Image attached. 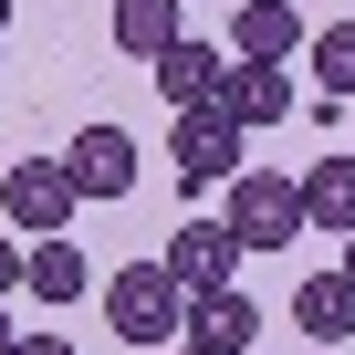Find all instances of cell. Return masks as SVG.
I'll return each instance as SVG.
<instances>
[{
	"label": "cell",
	"instance_id": "obj_1",
	"mask_svg": "<svg viewBox=\"0 0 355 355\" xmlns=\"http://www.w3.org/2000/svg\"><path fill=\"white\" fill-rule=\"evenodd\" d=\"M105 313H115V334L125 345H178V334H189V282H178L167 261H125L115 282H105Z\"/></svg>",
	"mask_w": 355,
	"mask_h": 355
},
{
	"label": "cell",
	"instance_id": "obj_2",
	"mask_svg": "<svg viewBox=\"0 0 355 355\" xmlns=\"http://www.w3.org/2000/svg\"><path fill=\"white\" fill-rule=\"evenodd\" d=\"M241 136L251 125H230L220 105H178V125H167V167H178V189H230L241 178Z\"/></svg>",
	"mask_w": 355,
	"mask_h": 355
},
{
	"label": "cell",
	"instance_id": "obj_3",
	"mask_svg": "<svg viewBox=\"0 0 355 355\" xmlns=\"http://www.w3.org/2000/svg\"><path fill=\"white\" fill-rule=\"evenodd\" d=\"M230 230H241V251H282V241H303L313 220H303V178H282V167H241L230 178Z\"/></svg>",
	"mask_w": 355,
	"mask_h": 355
},
{
	"label": "cell",
	"instance_id": "obj_4",
	"mask_svg": "<svg viewBox=\"0 0 355 355\" xmlns=\"http://www.w3.org/2000/svg\"><path fill=\"white\" fill-rule=\"evenodd\" d=\"M73 209H84V189H73L63 157H21V167H0V220H11L21 241H53Z\"/></svg>",
	"mask_w": 355,
	"mask_h": 355
},
{
	"label": "cell",
	"instance_id": "obj_5",
	"mask_svg": "<svg viewBox=\"0 0 355 355\" xmlns=\"http://www.w3.org/2000/svg\"><path fill=\"white\" fill-rule=\"evenodd\" d=\"M157 261H167L178 282H189V293H220V282H230L251 251H241V230H230V209H220V220H189V230H167V251H157Z\"/></svg>",
	"mask_w": 355,
	"mask_h": 355
},
{
	"label": "cell",
	"instance_id": "obj_6",
	"mask_svg": "<svg viewBox=\"0 0 355 355\" xmlns=\"http://www.w3.org/2000/svg\"><path fill=\"white\" fill-rule=\"evenodd\" d=\"M261 303L241 293V282H220V293H189V345H209V355H251L261 345Z\"/></svg>",
	"mask_w": 355,
	"mask_h": 355
},
{
	"label": "cell",
	"instance_id": "obj_7",
	"mask_svg": "<svg viewBox=\"0 0 355 355\" xmlns=\"http://www.w3.org/2000/svg\"><path fill=\"white\" fill-rule=\"evenodd\" d=\"M63 167H73L84 199H125V189H136V136H125V125H84V136L63 146Z\"/></svg>",
	"mask_w": 355,
	"mask_h": 355
},
{
	"label": "cell",
	"instance_id": "obj_8",
	"mask_svg": "<svg viewBox=\"0 0 355 355\" xmlns=\"http://www.w3.org/2000/svg\"><path fill=\"white\" fill-rule=\"evenodd\" d=\"M230 125H282L293 115V84H282V63H241L230 53V73H220V94H209Z\"/></svg>",
	"mask_w": 355,
	"mask_h": 355
},
{
	"label": "cell",
	"instance_id": "obj_9",
	"mask_svg": "<svg viewBox=\"0 0 355 355\" xmlns=\"http://www.w3.org/2000/svg\"><path fill=\"white\" fill-rule=\"evenodd\" d=\"M220 73H230V53H220V42H189V32H178V42L157 53V73H146V84H157L167 105H209V94H220Z\"/></svg>",
	"mask_w": 355,
	"mask_h": 355
},
{
	"label": "cell",
	"instance_id": "obj_10",
	"mask_svg": "<svg viewBox=\"0 0 355 355\" xmlns=\"http://www.w3.org/2000/svg\"><path fill=\"white\" fill-rule=\"evenodd\" d=\"M293 324H303L313 345H345V334H355V272L334 261V272H313V282H293Z\"/></svg>",
	"mask_w": 355,
	"mask_h": 355
},
{
	"label": "cell",
	"instance_id": "obj_11",
	"mask_svg": "<svg viewBox=\"0 0 355 355\" xmlns=\"http://www.w3.org/2000/svg\"><path fill=\"white\" fill-rule=\"evenodd\" d=\"M303 42V11H293V0H241V11H230V53L241 63H282Z\"/></svg>",
	"mask_w": 355,
	"mask_h": 355
},
{
	"label": "cell",
	"instance_id": "obj_12",
	"mask_svg": "<svg viewBox=\"0 0 355 355\" xmlns=\"http://www.w3.org/2000/svg\"><path fill=\"white\" fill-rule=\"evenodd\" d=\"M303 220L334 230V241L355 230V157H313V167H303Z\"/></svg>",
	"mask_w": 355,
	"mask_h": 355
},
{
	"label": "cell",
	"instance_id": "obj_13",
	"mask_svg": "<svg viewBox=\"0 0 355 355\" xmlns=\"http://www.w3.org/2000/svg\"><path fill=\"white\" fill-rule=\"evenodd\" d=\"M94 293V261L53 230V241H32V303H84Z\"/></svg>",
	"mask_w": 355,
	"mask_h": 355
},
{
	"label": "cell",
	"instance_id": "obj_14",
	"mask_svg": "<svg viewBox=\"0 0 355 355\" xmlns=\"http://www.w3.org/2000/svg\"><path fill=\"white\" fill-rule=\"evenodd\" d=\"M167 42H178V0H115V53L157 63Z\"/></svg>",
	"mask_w": 355,
	"mask_h": 355
},
{
	"label": "cell",
	"instance_id": "obj_15",
	"mask_svg": "<svg viewBox=\"0 0 355 355\" xmlns=\"http://www.w3.org/2000/svg\"><path fill=\"white\" fill-rule=\"evenodd\" d=\"M313 73H324V94L355 105V21H324V32H313Z\"/></svg>",
	"mask_w": 355,
	"mask_h": 355
},
{
	"label": "cell",
	"instance_id": "obj_16",
	"mask_svg": "<svg viewBox=\"0 0 355 355\" xmlns=\"http://www.w3.org/2000/svg\"><path fill=\"white\" fill-rule=\"evenodd\" d=\"M21 282H32V241H21V230H0V303H11Z\"/></svg>",
	"mask_w": 355,
	"mask_h": 355
},
{
	"label": "cell",
	"instance_id": "obj_17",
	"mask_svg": "<svg viewBox=\"0 0 355 355\" xmlns=\"http://www.w3.org/2000/svg\"><path fill=\"white\" fill-rule=\"evenodd\" d=\"M11 355H73V345H63V334H21Z\"/></svg>",
	"mask_w": 355,
	"mask_h": 355
},
{
	"label": "cell",
	"instance_id": "obj_18",
	"mask_svg": "<svg viewBox=\"0 0 355 355\" xmlns=\"http://www.w3.org/2000/svg\"><path fill=\"white\" fill-rule=\"evenodd\" d=\"M11 345H21V324H11V303H0V355H11Z\"/></svg>",
	"mask_w": 355,
	"mask_h": 355
},
{
	"label": "cell",
	"instance_id": "obj_19",
	"mask_svg": "<svg viewBox=\"0 0 355 355\" xmlns=\"http://www.w3.org/2000/svg\"><path fill=\"white\" fill-rule=\"evenodd\" d=\"M167 355H209V345H189V334H178V345H167Z\"/></svg>",
	"mask_w": 355,
	"mask_h": 355
},
{
	"label": "cell",
	"instance_id": "obj_20",
	"mask_svg": "<svg viewBox=\"0 0 355 355\" xmlns=\"http://www.w3.org/2000/svg\"><path fill=\"white\" fill-rule=\"evenodd\" d=\"M0 42H11V0H0Z\"/></svg>",
	"mask_w": 355,
	"mask_h": 355
},
{
	"label": "cell",
	"instance_id": "obj_21",
	"mask_svg": "<svg viewBox=\"0 0 355 355\" xmlns=\"http://www.w3.org/2000/svg\"><path fill=\"white\" fill-rule=\"evenodd\" d=\"M345 272H355V230H345Z\"/></svg>",
	"mask_w": 355,
	"mask_h": 355
}]
</instances>
